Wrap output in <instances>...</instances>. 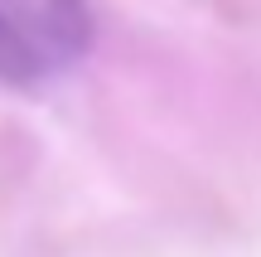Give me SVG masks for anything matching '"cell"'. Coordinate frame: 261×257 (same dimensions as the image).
Returning a JSON list of instances; mask_svg holds the SVG:
<instances>
[{
  "instance_id": "1",
  "label": "cell",
  "mask_w": 261,
  "mask_h": 257,
  "mask_svg": "<svg viewBox=\"0 0 261 257\" xmlns=\"http://www.w3.org/2000/svg\"><path fill=\"white\" fill-rule=\"evenodd\" d=\"M92 49V10L83 0H0V78L44 83Z\"/></svg>"
}]
</instances>
